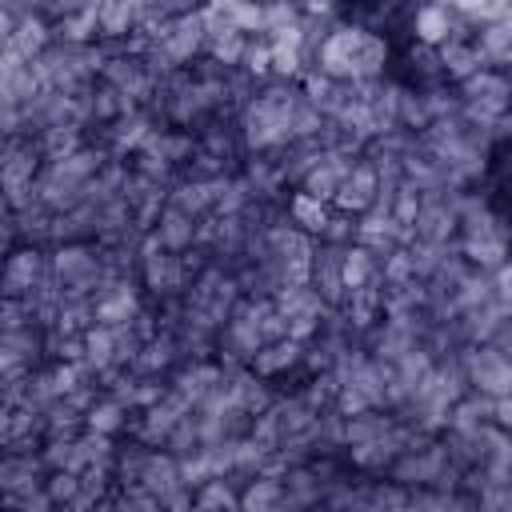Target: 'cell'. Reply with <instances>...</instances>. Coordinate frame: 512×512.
Returning a JSON list of instances; mask_svg holds the SVG:
<instances>
[{
    "mask_svg": "<svg viewBox=\"0 0 512 512\" xmlns=\"http://www.w3.org/2000/svg\"><path fill=\"white\" fill-rule=\"evenodd\" d=\"M460 364H464V376H468V392L508 396L512 368H508V356L504 352H496L488 344H468V348H460Z\"/></svg>",
    "mask_w": 512,
    "mask_h": 512,
    "instance_id": "1",
    "label": "cell"
},
{
    "mask_svg": "<svg viewBox=\"0 0 512 512\" xmlns=\"http://www.w3.org/2000/svg\"><path fill=\"white\" fill-rule=\"evenodd\" d=\"M352 164H356V160H348V156H340V152H320V160L312 164V172L300 180L296 192H304V196H312V200H320V204H332V196H336L340 180L352 172Z\"/></svg>",
    "mask_w": 512,
    "mask_h": 512,
    "instance_id": "5",
    "label": "cell"
},
{
    "mask_svg": "<svg viewBox=\"0 0 512 512\" xmlns=\"http://www.w3.org/2000/svg\"><path fill=\"white\" fill-rule=\"evenodd\" d=\"M44 272H48V252L36 244H16L0 272V300H24Z\"/></svg>",
    "mask_w": 512,
    "mask_h": 512,
    "instance_id": "2",
    "label": "cell"
},
{
    "mask_svg": "<svg viewBox=\"0 0 512 512\" xmlns=\"http://www.w3.org/2000/svg\"><path fill=\"white\" fill-rule=\"evenodd\" d=\"M128 420H132V412L128 408H120L112 396H100L88 412H84V428L88 432H100V436H120V432H128Z\"/></svg>",
    "mask_w": 512,
    "mask_h": 512,
    "instance_id": "15",
    "label": "cell"
},
{
    "mask_svg": "<svg viewBox=\"0 0 512 512\" xmlns=\"http://www.w3.org/2000/svg\"><path fill=\"white\" fill-rule=\"evenodd\" d=\"M296 20H300V8H292V4H264V36L276 32V28H288Z\"/></svg>",
    "mask_w": 512,
    "mask_h": 512,
    "instance_id": "21",
    "label": "cell"
},
{
    "mask_svg": "<svg viewBox=\"0 0 512 512\" xmlns=\"http://www.w3.org/2000/svg\"><path fill=\"white\" fill-rule=\"evenodd\" d=\"M224 12L240 36H264V4H224Z\"/></svg>",
    "mask_w": 512,
    "mask_h": 512,
    "instance_id": "18",
    "label": "cell"
},
{
    "mask_svg": "<svg viewBox=\"0 0 512 512\" xmlns=\"http://www.w3.org/2000/svg\"><path fill=\"white\" fill-rule=\"evenodd\" d=\"M152 236L160 240V248H164V252H188V248H192V240H196V220L164 204V212H160V216H156V224H152Z\"/></svg>",
    "mask_w": 512,
    "mask_h": 512,
    "instance_id": "9",
    "label": "cell"
},
{
    "mask_svg": "<svg viewBox=\"0 0 512 512\" xmlns=\"http://www.w3.org/2000/svg\"><path fill=\"white\" fill-rule=\"evenodd\" d=\"M8 44H12V52H16L20 60H28V64H32L44 48H52V24L36 12V16H28V20H20V24L12 28Z\"/></svg>",
    "mask_w": 512,
    "mask_h": 512,
    "instance_id": "10",
    "label": "cell"
},
{
    "mask_svg": "<svg viewBox=\"0 0 512 512\" xmlns=\"http://www.w3.org/2000/svg\"><path fill=\"white\" fill-rule=\"evenodd\" d=\"M472 44H476V52L484 56V64H488V68L504 72L508 56H512V20H500V24H484V28H476Z\"/></svg>",
    "mask_w": 512,
    "mask_h": 512,
    "instance_id": "11",
    "label": "cell"
},
{
    "mask_svg": "<svg viewBox=\"0 0 512 512\" xmlns=\"http://www.w3.org/2000/svg\"><path fill=\"white\" fill-rule=\"evenodd\" d=\"M136 28V4H96V44L128 40Z\"/></svg>",
    "mask_w": 512,
    "mask_h": 512,
    "instance_id": "13",
    "label": "cell"
},
{
    "mask_svg": "<svg viewBox=\"0 0 512 512\" xmlns=\"http://www.w3.org/2000/svg\"><path fill=\"white\" fill-rule=\"evenodd\" d=\"M300 352H304V344H296V340L284 336V340H276V344H264V348L252 356L248 372L260 376V380H276V376L300 368Z\"/></svg>",
    "mask_w": 512,
    "mask_h": 512,
    "instance_id": "7",
    "label": "cell"
},
{
    "mask_svg": "<svg viewBox=\"0 0 512 512\" xmlns=\"http://www.w3.org/2000/svg\"><path fill=\"white\" fill-rule=\"evenodd\" d=\"M304 512H328V508H324V504H312V508H304Z\"/></svg>",
    "mask_w": 512,
    "mask_h": 512,
    "instance_id": "22",
    "label": "cell"
},
{
    "mask_svg": "<svg viewBox=\"0 0 512 512\" xmlns=\"http://www.w3.org/2000/svg\"><path fill=\"white\" fill-rule=\"evenodd\" d=\"M356 240V216H344V212H332L324 232H320V244H336V248H348Z\"/></svg>",
    "mask_w": 512,
    "mask_h": 512,
    "instance_id": "20",
    "label": "cell"
},
{
    "mask_svg": "<svg viewBox=\"0 0 512 512\" xmlns=\"http://www.w3.org/2000/svg\"><path fill=\"white\" fill-rule=\"evenodd\" d=\"M392 412L384 408H368V412H356V416H344V448H356V444H372L380 436H388L392 428Z\"/></svg>",
    "mask_w": 512,
    "mask_h": 512,
    "instance_id": "14",
    "label": "cell"
},
{
    "mask_svg": "<svg viewBox=\"0 0 512 512\" xmlns=\"http://www.w3.org/2000/svg\"><path fill=\"white\" fill-rule=\"evenodd\" d=\"M76 492H80V476L76 472H48L44 476V496L52 500V508H64Z\"/></svg>",
    "mask_w": 512,
    "mask_h": 512,
    "instance_id": "19",
    "label": "cell"
},
{
    "mask_svg": "<svg viewBox=\"0 0 512 512\" xmlns=\"http://www.w3.org/2000/svg\"><path fill=\"white\" fill-rule=\"evenodd\" d=\"M160 48L168 52V60H172L176 68H188L192 60H200V56H204V24H200V8L176 16L172 28H168V36L160 40Z\"/></svg>",
    "mask_w": 512,
    "mask_h": 512,
    "instance_id": "4",
    "label": "cell"
},
{
    "mask_svg": "<svg viewBox=\"0 0 512 512\" xmlns=\"http://www.w3.org/2000/svg\"><path fill=\"white\" fill-rule=\"evenodd\" d=\"M340 280H344V292L364 288V284L380 280V264H376L360 244H348V248H344V260H340Z\"/></svg>",
    "mask_w": 512,
    "mask_h": 512,
    "instance_id": "16",
    "label": "cell"
},
{
    "mask_svg": "<svg viewBox=\"0 0 512 512\" xmlns=\"http://www.w3.org/2000/svg\"><path fill=\"white\" fill-rule=\"evenodd\" d=\"M452 32V4H424L412 12V36L424 48H440Z\"/></svg>",
    "mask_w": 512,
    "mask_h": 512,
    "instance_id": "8",
    "label": "cell"
},
{
    "mask_svg": "<svg viewBox=\"0 0 512 512\" xmlns=\"http://www.w3.org/2000/svg\"><path fill=\"white\" fill-rule=\"evenodd\" d=\"M376 188H380V180H376V168L360 156L356 164H352V172L340 180V188H336V196H332V212H344V216H364L372 204H376Z\"/></svg>",
    "mask_w": 512,
    "mask_h": 512,
    "instance_id": "3",
    "label": "cell"
},
{
    "mask_svg": "<svg viewBox=\"0 0 512 512\" xmlns=\"http://www.w3.org/2000/svg\"><path fill=\"white\" fill-rule=\"evenodd\" d=\"M412 240L420 244H452L456 240V216L440 200H424L416 220H412Z\"/></svg>",
    "mask_w": 512,
    "mask_h": 512,
    "instance_id": "6",
    "label": "cell"
},
{
    "mask_svg": "<svg viewBox=\"0 0 512 512\" xmlns=\"http://www.w3.org/2000/svg\"><path fill=\"white\" fill-rule=\"evenodd\" d=\"M284 216H288L304 236L320 240V232H324V224H328V216H332V204H320V200H312V196H304V192H292V196L284 200Z\"/></svg>",
    "mask_w": 512,
    "mask_h": 512,
    "instance_id": "12",
    "label": "cell"
},
{
    "mask_svg": "<svg viewBox=\"0 0 512 512\" xmlns=\"http://www.w3.org/2000/svg\"><path fill=\"white\" fill-rule=\"evenodd\" d=\"M240 72L252 76L256 84L272 80V48H268V36H248L244 56H240Z\"/></svg>",
    "mask_w": 512,
    "mask_h": 512,
    "instance_id": "17",
    "label": "cell"
}]
</instances>
